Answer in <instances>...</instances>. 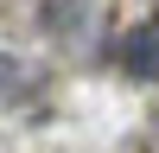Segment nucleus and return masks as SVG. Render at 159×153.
I'll list each match as a JSON object with an SVG mask.
<instances>
[{
  "label": "nucleus",
  "instance_id": "nucleus-1",
  "mask_svg": "<svg viewBox=\"0 0 159 153\" xmlns=\"http://www.w3.org/2000/svg\"><path fill=\"white\" fill-rule=\"evenodd\" d=\"M121 70L140 76V83H159V19L153 26H134L121 38Z\"/></svg>",
  "mask_w": 159,
  "mask_h": 153
}]
</instances>
